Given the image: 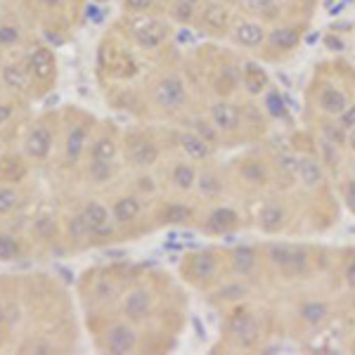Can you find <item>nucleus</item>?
I'll use <instances>...</instances> for the list:
<instances>
[{
    "instance_id": "nucleus-48",
    "label": "nucleus",
    "mask_w": 355,
    "mask_h": 355,
    "mask_svg": "<svg viewBox=\"0 0 355 355\" xmlns=\"http://www.w3.org/2000/svg\"><path fill=\"white\" fill-rule=\"evenodd\" d=\"M346 147L355 154V128L348 130V137H346Z\"/></svg>"
},
{
    "instance_id": "nucleus-14",
    "label": "nucleus",
    "mask_w": 355,
    "mask_h": 355,
    "mask_svg": "<svg viewBox=\"0 0 355 355\" xmlns=\"http://www.w3.org/2000/svg\"><path fill=\"white\" fill-rule=\"evenodd\" d=\"M227 263H230V270L242 279L254 277L256 270L261 266V254L254 246H237L227 254Z\"/></svg>"
},
{
    "instance_id": "nucleus-18",
    "label": "nucleus",
    "mask_w": 355,
    "mask_h": 355,
    "mask_svg": "<svg viewBox=\"0 0 355 355\" xmlns=\"http://www.w3.org/2000/svg\"><path fill=\"white\" fill-rule=\"evenodd\" d=\"M26 67H28V71H31V78H36V81H41V83H48L50 78L55 76V57L48 48H43V45H38V48H33L31 53H28Z\"/></svg>"
},
{
    "instance_id": "nucleus-29",
    "label": "nucleus",
    "mask_w": 355,
    "mask_h": 355,
    "mask_svg": "<svg viewBox=\"0 0 355 355\" xmlns=\"http://www.w3.org/2000/svg\"><path fill=\"white\" fill-rule=\"evenodd\" d=\"M159 218H162V223H166V225H185V223H190L194 218V209L182 202H171L162 209Z\"/></svg>"
},
{
    "instance_id": "nucleus-21",
    "label": "nucleus",
    "mask_w": 355,
    "mask_h": 355,
    "mask_svg": "<svg viewBox=\"0 0 355 355\" xmlns=\"http://www.w3.org/2000/svg\"><path fill=\"white\" fill-rule=\"evenodd\" d=\"M152 311V294L147 289H133L123 299V315L128 322H142Z\"/></svg>"
},
{
    "instance_id": "nucleus-20",
    "label": "nucleus",
    "mask_w": 355,
    "mask_h": 355,
    "mask_svg": "<svg viewBox=\"0 0 355 355\" xmlns=\"http://www.w3.org/2000/svg\"><path fill=\"white\" fill-rule=\"evenodd\" d=\"M135 41L142 45V48L147 50H154L159 48L166 38H168V28H166L164 21L154 19V17H150V19L140 21V24L135 26Z\"/></svg>"
},
{
    "instance_id": "nucleus-44",
    "label": "nucleus",
    "mask_w": 355,
    "mask_h": 355,
    "mask_svg": "<svg viewBox=\"0 0 355 355\" xmlns=\"http://www.w3.org/2000/svg\"><path fill=\"white\" fill-rule=\"evenodd\" d=\"M343 282H346V287L355 291V256L351 261H346V266H343Z\"/></svg>"
},
{
    "instance_id": "nucleus-36",
    "label": "nucleus",
    "mask_w": 355,
    "mask_h": 355,
    "mask_svg": "<svg viewBox=\"0 0 355 355\" xmlns=\"http://www.w3.org/2000/svg\"><path fill=\"white\" fill-rule=\"evenodd\" d=\"M88 175L93 182H107L114 175V164L105 162V159H90Z\"/></svg>"
},
{
    "instance_id": "nucleus-39",
    "label": "nucleus",
    "mask_w": 355,
    "mask_h": 355,
    "mask_svg": "<svg viewBox=\"0 0 355 355\" xmlns=\"http://www.w3.org/2000/svg\"><path fill=\"white\" fill-rule=\"evenodd\" d=\"M21 33L19 28L12 26V24H3L0 26V48H8V45H15L19 43Z\"/></svg>"
},
{
    "instance_id": "nucleus-4",
    "label": "nucleus",
    "mask_w": 355,
    "mask_h": 355,
    "mask_svg": "<svg viewBox=\"0 0 355 355\" xmlns=\"http://www.w3.org/2000/svg\"><path fill=\"white\" fill-rule=\"evenodd\" d=\"M187 102V85L182 81L180 76L171 73V76H164L162 81L157 83L154 88V105L159 110L173 114V112H180Z\"/></svg>"
},
{
    "instance_id": "nucleus-9",
    "label": "nucleus",
    "mask_w": 355,
    "mask_h": 355,
    "mask_svg": "<svg viewBox=\"0 0 355 355\" xmlns=\"http://www.w3.org/2000/svg\"><path fill=\"white\" fill-rule=\"evenodd\" d=\"M315 105H318V110L322 112L324 116L336 119L348 105H351V100H348V95L343 93L339 85L324 81V83H320L318 93H315Z\"/></svg>"
},
{
    "instance_id": "nucleus-46",
    "label": "nucleus",
    "mask_w": 355,
    "mask_h": 355,
    "mask_svg": "<svg viewBox=\"0 0 355 355\" xmlns=\"http://www.w3.org/2000/svg\"><path fill=\"white\" fill-rule=\"evenodd\" d=\"M275 0H246V5H249L251 10H256V12H263V10H268Z\"/></svg>"
},
{
    "instance_id": "nucleus-43",
    "label": "nucleus",
    "mask_w": 355,
    "mask_h": 355,
    "mask_svg": "<svg viewBox=\"0 0 355 355\" xmlns=\"http://www.w3.org/2000/svg\"><path fill=\"white\" fill-rule=\"evenodd\" d=\"M336 121H339L346 130L355 128V102H351V105H348L346 110H343L339 116H336Z\"/></svg>"
},
{
    "instance_id": "nucleus-15",
    "label": "nucleus",
    "mask_w": 355,
    "mask_h": 355,
    "mask_svg": "<svg viewBox=\"0 0 355 355\" xmlns=\"http://www.w3.org/2000/svg\"><path fill=\"white\" fill-rule=\"evenodd\" d=\"M105 348L110 353L123 355V353H133L137 348V334L128 322H119L112 324L110 331L105 336Z\"/></svg>"
},
{
    "instance_id": "nucleus-22",
    "label": "nucleus",
    "mask_w": 355,
    "mask_h": 355,
    "mask_svg": "<svg viewBox=\"0 0 355 355\" xmlns=\"http://www.w3.org/2000/svg\"><path fill=\"white\" fill-rule=\"evenodd\" d=\"M303 38V28L296 24H284V26H275L270 33H268V45L272 50H279V53H289L296 45L301 43Z\"/></svg>"
},
{
    "instance_id": "nucleus-16",
    "label": "nucleus",
    "mask_w": 355,
    "mask_h": 355,
    "mask_svg": "<svg viewBox=\"0 0 355 355\" xmlns=\"http://www.w3.org/2000/svg\"><path fill=\"white\" fill-rule=\"evenodd\" d=\"M230 36H232V43L239 45V48H261L268 38V31L266 26L259 24V21H251V19H244L239 24H234L230 28Z\"/></svg>"
},
{
    "instance_id": "nucleus-51",
    "label": "nucleus",
    "mask_w": 355,
    "mask_h": 355,
    "mask_svg": "<svg viewBox=\"0 0 355 355\" xmlns=\"http://www.w3.org/2000/svg\"><path fill=\"white\" fill-rule=\"evenodd\" d=\"M0 152H3V142H0Z\"/></svg>"
},
{
    "instance_id": "nucleus-47",
    "label": "nucleus",
    "mask_w": 355,
    "mask_h": 355,
    "mask_svg": "<svg viewBox=\"0 0 355 355\" xmlns=\"http://www.w3.org/2000/svg\"><path fill=\"white\" fill-rule=\"evenodd\" d=\"M12 119V107L10 105H0V125L8 123Z\"/></svg>"
},
{
    "instance_id": "nucleus-41",
    "label": "nucleus",
    "mask_w": 355,
    "mask_h": 355,
    "mask_svg": "<svg viewBox=\"0 0 355 355\" xmlns=\"http://www.w3.org/2000/svg\"><path fill=\"white\" fill-rule=\"evenodd\" d=\"M69 234H71V239H85L88 237V225H85L83 216H73L71 220H69Z\"/></svg>"
},
{
    "instance_id": "nucleus-45",
    "label": "nucleus",
    "mask_w": 355,
    "mask_h": 355,
    "mask_svg": "<svg viewBox=\"0 0 355 355\" xmlns=\"http://www.w3.org/2000/svg\"><path fill=\"white\" fill-rule=\"evenodd\" d=\"M137 190L142 194H154L157 192V182H154L152 175H140L137 178Z\"/></svg>"
},
{
    "instance_id": "nucleus-28",
    "label": "nucleus",
    "mask_w": 355,
    "mask_h": 355,
    "mask_svg": "<svg viewBox=\"0 0 355 355\" xmlns=\"http://www.w3.org/2000/svg\"><path fill=\"white\" fill-rule=\"evenodd\" d=\"M85 145H88V128L85 125H73L67 135V145H64V152H67V162H78L81 154L85 152Z\"/></svg>"
},
{
    "instance_id": "nucleus-50",
    "label": "nucleus",
    "mask_w": 355,
    "mask_h": 355,
    "mask_svg": "<svg viewBox=\"0 0 355 355\" xmlns=\"http://www.w3.org/2000/svg\"><path fill=\"white\" fill-rule=\"evenodd\" d=\"M0 329H3V313H0Z\"/></svg>"
},
{
    "instance_id": "nucleus-24",
    "label": "nucleus",
    "mask_w": 355,
    "mask_h": 355,
    "mask_svg": "<svg viewBox=\"0 0 355 355\" xmlns=\"http://www.w3.org/2000/svg\"><path fill=\"white\" fill-rule=\"evenodd\" d=\"M178 145H180V150L185 152V157L194 159V162H206V159H211V154H214L216 147H211L209 142L204 140V137H199L194 130H185V133H180L178 137Z\"/></svg>"
},
{
    "instance_id": "nucleus-49",
    "label": "nucleus",
    "mask_w": 355,
    "mask_h": 355,
    "mask_svg": "<svg viewBox=\"0 0 355 355\" xmlns=\"http://www.w3.org/2000/svg\"><path fill=\"white\" fill-rule=\"evenodd\" d=\"M190 3H192V5H197V8H199V5H202L204 0H190Z\"/></svg>"
},
{
    "instance_id": "nucleus-13",
    "label": "nucleus",
    "mask_w": 355,
    "mask_h": 355,
    "mask_svg": "<svg viewBox=\"0 0 355 355\" xmlns=\"http://www.w3.org/2000/svg\"><path fill=\"white\" fill-rule=\"evenodd\" d=\"M239 178L251 187H266L268 182H272V166L263 162L261 157H244L237 166Z\"/></svg>"
},
{
    "instance_id": "nucleus-3",
    "label": "nucleus",
    "mask_w": 355,
    "mask_h": 355,
    "mask_svg": "<svg viewBox=\"0 0 355 355\" xmlns=\"http://www.w3.org/2000/svg\"><path fill=\"white\" fill-rule=\"evenodd\" d=\"M220 272V259L214 251H197V254L185 256L182 261V275L197 287H206L218 279Z\"/></svg>"
},
{
    "instance_id": "nucleus-12",
    "label": "nucleus",
    "mask_w": 355,
    "mask_h": 355,
    "mask_svg": "<svg viewBox=\"0 0 355 355\" xmlns=\"http://www.w3.org/2000/svg\"><path fill=\"white\" fill-rule=\"evenodd\" d=\"M239 83L244 85V90L251 97H261L270 88V76L263 69V64H259L256 60H246L242 67H239Z\"/></svg>"
},
{
    "instance_id": "nucleus-17",
    "label": "nucleus",
    "mask_w": 355,
    "mask_h": 355,
    "mask_svg": "<svg viewBox=\"0 0 355 355\" xmlns=\"http://www.w3.org/2000/svg\"><path fill=\"white\" fill-rule=\"evenodd\" d=\"M299 318L306 327L322 329L331 320V308H329V303L322 299H308L299 306Z\"/></svg>"
},
{
    "instance_id": "nucleus-30",
    "label": "nucleus",
    "mask_w": 355,
    "mask_h": 355,
    "mask_svg": "<svg viewBox=\"0 0 355 355\" xmlns=\"http://www.w3.org/2000/svg\"><path fill=\"white\" fill-rule=\"evenodd\" d=\"M197 168L187 162H178L171 171V182L178 187L180 192H190L197 187Z\"/></svg>"
},
{
    "instance_id": "nucleus-19",
    "label": "nucleus",
    "mask_w": 355,
    "mask_h": 355,
    "mask_svg": "<svg viewBox=\"0 0 355 355\" xmlns=\"http://www.w3.org/2000/svg\"><path fill=\"white\" fill-rule=\"evenodd\" d=\"M50 150H53V130L43 123L33 125L24 140V152L31 159H38V162H41V159L48 157Z\"/></svg>"
},
{
    "instance_id": "nucleus-7",
    "label": "nucleus",
    "mask_w": 355,
    "mask_h": 355,
    "mask_svg": "<svg viewBox=\"0 0 355 355\" xmlns=\"http://www.w3.org/2000/svg\"><path fill=\"white\" fill-rule=\"evenodd\" d=\"M209 119L214 121L216 128L220 130L223 137H230V135H237L242 130V112L239 107L234 105L230 100H218L211 105V112H209Z\"/></svg>"
},
{
    "instance_id": "nucleus-27",
    "label": "nucleus",
    "mask_w": 355,
    "mask_h": 355,
    "mask_svg": "<svg viewBox=\"0 0 355 355\" xmlns=\"http://www.w3.org/2000/svg\"><path fill=\"white\" fill-rule=\"evenodd\" d=\"M223 187H225V182H223L218 171L206 168L197 175V190L204 199H218L223 194Z\"/></svg>"
},
{
    "instance_id": "nucleus-37",
    "label": "nucleus",
    "mask_w": 355,
    "mask_h": 355,
    "mask_svg": "<svg viewBox=\"0 0 355 355\" xmlns=\"http://www.w3.org/2000/svg\"><path fill=\"white\" fill-rule=\"evenodd\" d=\"M21 246L12 234H0V261H15L19 259Z\"/></svg>"
},
{
    "instance_id": "nucleus-6",
    "label": "nucleus",
    "mask_w": 355,
    "mask_h": 355,
    "mask_svg": "<svg viewBox=\"0 0 355 355\" xmlns=\"http://www.w3.org/2000/svg\"><path fill=\"white\" fill-rule=\"evenodd\" d=\"M242 227V216L227 204H220L206 214L202 223V232L211 234V237H220V234H230Z\"/></svg>"
},
{
    "instance_id": "nucleus-5",
    "label": "nucleus",
    "mask_w": 355,
    "mask_h": 355,
    "mask_svg": "<svg viewBox=\"0 0 355 355\" xmlns=\"http://www.w3.org/2000/svg\"><path fill=\"white\" fill-rule=\"evenodd\" d=\"M159 145L147 133H130L125 137V159L135 168H150L159 159Z\"/></svg>"
},
{
    "instance_id": "nucleus-31",
    "label": "nucleus",
    "mask_w": 355,
    "mask_h": 355,
    "mask_svg": "<svg viewBox=\"0 0 355 355\" xmlns=\"http://www.w3.org/2000/svg\"><path fill=\"white\" fill-rule=\"evenodd\" d=\"M263 105H266V114L270 119H275V121H287L289 119L287 102H284V97L279 95V90L268 88L266 93H263Z\"/></svg>"
},
{
    "instance_id": "nucleus-40",
    "label": "nucleus",
    "mask_w": 355,
    "mask_h": 355,
    "mask_svg": "<svg viewBox=\"0 0 355 355\" xmlns=\"http://www.w3.org/2000/svg\"><path fill=\"white\" fill-rule=\"evenodd\" d=\"M341 199H343V204L348 206V211H351V214L355 216V178H348V180H343Z\"/></svg>"
},
{
    "instance_id": "nucleus-10",
    "label": "nucleus",
    "mask_w": 355,
    "mask_h": 355,
    "mask_svg": "<svg viewBox=\"0 0 355 355\" xmlns=\"http://www.w3.org/2000/svg\"><path fill=\"white\" fill-rule=\"evenodd\" d=\"M287 209H284V204L275 202H266L259 209V216H256V225H259V230L263 234H268V237H272V234H279L284 232V227H287Z\"/></svg>"
},
{
    "instance_id": "nucleus-2",
    "label": "nucleus",
    "mask_w": 355,
    "mask_h": 355,
    "mask_svg": "<svg viewBox=\"0 0 355 355\" xmlns=\"http://www.w3.org/2000/svg\"><path fill=\"white\" fill-rule=\"evenodd\" d=\"M227 334L234 341L237 348H256L263 339V327H261V320L256 313L246 311V308H239V311L232 313V318L227 320Z\"/></svg>"
},
{
    "instance_id": "nucleus-11",
    "label": "nucleus",
    "mask_w": 355,
    "mask_h": 355,
    "mask_svg": "<svg viewBox=\"0 0 355 355\" xmlns=\"http://www.w3.org/2000/svg\"><path fill=\"white\" fill-rule=\"evenodd\" d=\"M327 178V168L320 162L318 154H299V164H296V180L301 182L306 190H318Z\"/></svg>"
},
{
    "instance_id": "nucleus-1",
    "label": "nucleus",
    "mask_w": 355,
    "mask_h": 355,
    "mask_svg": "<svg viewBox=\"0 0 355 355\" xmlns=\"http://www.w3.org/2000/svg\"><path fill=\"white\" fill-rule=\"evenodd\" d=\"M266 259L272 266V270L282 275L284 279H299L311 272V254L306 246L299 244H268Z\"/></svg>"
},
{
    "instance_id": "nucleus-8",
    "label": "nucleus",
    "mask_w": 355,
    "mask_h": 355,
    "mask_svg": "<svg viewBox=\"0 0 355 355\" xmlns=\"http://www.w3.org/2000/svg\"><path fill=\"white\" fill-rule=\"evenodd\" d=\"M81 216L88 225V237L93 239H110L114 234V225L110 220V211L100 202H88L81 209Z\"/></svg>"
},
{
    "instance_id": "nucleus-34",
    "label": "nucleus",
    "mask_w": 355,
    "mask_h": 355,
    "mask_svg": "<svg viewBox=\"0 0 355 355\" xmlns=\"http://www.w3.org/2000/svg\"><path fill=\"white\" fill-rule=\"evenodd\" d=\"M246 294H249V287H246L242 279H230V282H225L218 291H216L218 301H223V303H237V301H242Z\"/></svg>"
},
{
    "instance_id": "nucleus-32",
    "label": "nucleus",
    "mask_w": 355,
    "mask_h": 355,
    "mask_svg": "<svg viewBox=\"0 0 355 355\" xmlns=\"http://www.w3.org/2000/svg\"><path fill=\"white\" fill-rule=\"evenodd\" d=\"M116 152H119V145H116V140L110 137V135H100L97 140H93V145H90V159H105V162H114Z\"/></svg>"
},
{
    "instance_id": "nucleus-38",
    "label": "nucleus",
    "mask_w": 355,
    "mask_h": 355,
    "mask_svg": "<svg viewBox=\"0 0 355 355\" xmlns=\"http://www.w3.org/2000/svg\"><path fill=\"white\" fill-rule=\"evenodd\" d=\"M19 206V194L12 187H0V216H8Z\"/></svg>"
},
{
    "instance_id": "nucleus-23",
    "label": "nucleus",
    "mask_w": 355,
    "mask_h": 355,
    "mask_svg": "<svg viewBox=\"0 0 355 355\" xmlns=\"http://www.w3.org/2000/svg\"><path fill=\"white\" fill-rule=\"evenodd\" d=\"M199 19H202V26L209 28L211 33H225L227 28H230V10L225 8V5L220 3H206L202 8V15H199Z\"/></svg>"
},
{
    "instance_id": "nucleus-33",
    "label": "nucleus",
    "mask_w": 355,
    "mask_h": 355,
    "mask_svg": "<svg viewBox=\"0 0 355 355\" xmlns=\"http://www.w3.org/2000/svg\"><path fill=\"white\" fill-rule=\"evenodd\" d=\"M192 130L197 133L199 137H204L206 142H209L211 147H218V142L223 140V133L214 125L211 119H204V116H197L192 121Z\"/></svg>"
},
{
    "instance_id": "nucleus-42",
    "label": "nucleus",
    "mask_w": 355,
    "mask_h": 355,
    "mask_svg": "<svg viewBox=\"0 0 355 355\" xmlns=\"http://www.w3.org/2000/svg\"><path fill=\"white\" fill-rule=\"evenodd\" d=\"M121 3L128 12H135V15L150 12V10L154 8V0H121Z\"/></svg>"
},
{
    "instance_id": "nucleus-25",
    "label": "nucleus",
    "mask_w": 355,
    "mask_h": 355,
    "mask_svg": "<svg viewBox=\"0 0 355 355\" xmlns=\"http://www.w3.org/2000/svg\"><path fill=\"white\" fill-rule=\"evenodd\" d=\"M142 211V204L137 197H130V194H125V197H119L116 202L112 206V218L116 225H128V223H133L137 216H140Z\"/></svg>"
},
{
    "instance_id": "nucleus-26",
    "label": "nucleus",
    "mask_w": 355,
    "mask_h": 355,
    "mask_svg": "<svg viewBox=\"0 0 355 355\" xmlns=\"http://www.w3.org/2000/svg\"><path fill=\"white\" fill-rule=\"evenodd\" d=\"M0 76H3V83L12 90H26L28 83H31V71H28V67L21 64V62L5 64L3 71H0Z\"/></svg>"
},
{
    "instance_id": "nucleus-35",
    "label": "nucleus",
    "mask_w": 355,
    "mask_h": 355,
    "mask_svg": "<svg viewBox=\"0 0 355 355\" xmlns=\"http://www.w3.org/2000/svg\"><path fill=\"white\" fill-rule=\"evenodd\" d=\"M197 12H199V8L192 5L190 0H175V3L171 5V19L178 21V24H192V21L197 19Z\"/></svg>"
}]
</instances>
